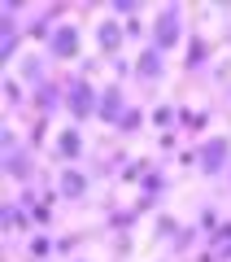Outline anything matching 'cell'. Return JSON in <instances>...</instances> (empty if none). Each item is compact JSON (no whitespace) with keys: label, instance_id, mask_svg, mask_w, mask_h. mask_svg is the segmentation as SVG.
Returning <instances> with one entry per match:
<instances>
[{"label":"cell","instance_id":"obj_19","mask_svg":"<svg viewBox=\"0 0 231 262\" xmlns=\"http://www.w3.org/2000/svg\"><path fill=\"white\" fill-rule=\"evenodd\" d=\"M135 227H140V214L131 206H118V210L105 214V236H131Z\"/></svg>","mask_w":231,"mask_h":262},{"label":"cell","instance_id":"obj_47","mask_svg":"<svg viewBox=\"0 0 231 262\" xmlns=\"http://www.w3.org/2000/svg\"><path fill=\"white\" fill-rule=\"evenodd\" d=\"M27 262H44V258H27Z\"/></svg>","mask_w":231,"mask_h":262},{"label":"cell","instance_id":"obj_20","mask_svg":"<svg viewBox=\"0 0 231 262\" xmlns=\"http://www.w3.org/2000/svg\"><path fill=\"white\" fill-rule=\"evenodd\" d=\"M144 127H148V110H144V105H135V101H131V110H127V114L118 118V127H113V136H122V140H131V136H140Z\"/></svg>","mask_w":231,"mask_h":262},{"label":"cell","instance_id":"obj_46","mask_svg":"<svg viewBox=\"0 0 231 262\" xmlns=\"http://www.w3.org/2000/svg\"><path fill=\"white\" fill-rule=\"evenodd\" d=\"M227 192H231V170H227Z\"/></svg>","mask_w":231,"mask_h":262},{"label":"cell","instance_id":"obj_35","mask_svg":"<svg viewBox=\"0 0 231 262\" xmlns=\"http://www.w3.org/2000/svg\"><path fill=\"white\" fill-rule=\"evenodd\" d=\"M13 201H18L22 210H35L39 201H44V192H39L35 184H22V188H18V196H13Z\"/></svg>","mask_w":231,"mask_h":262},{"label":"cell","instance_id":"obj_8","mask_svg":"<svg viewBox=\"0 0 231 262\" xmlns=\"http://www.w3.org/2000/svg\"><path fill=\"white\" fill-rule=\"evenodd\" d=\"M131 110V96H127V83H101V105H96V122H101V127H118V118L122 114Z\"/></svg>","mask_w":231,"mask_h":262},{"label":"cell","instance_id":"obj_36","mask_svg":"<svg viewBox=\"0 0 231 262\" xmlns=\"http://www.w3.org/2000/svg\"><path fill=\"white\" fill-rule=\"evenodd\" d=\"M101 70H105V57H83V61L74 66V75L92 79V83H96V75H101Z\"/></svg>","mask_w":231,"mask_h":262},{"label":"cell","instance_id":"obj_12","mask_svg":"<svg viewBox=\"0 0 231 262\" xmlns=\"http://www.w3.org/2000/svg\"><path fill=\"white\" fill-rule=\"evenodd\" d=\"M201 70H214V44L201 35V31H192L183 44V75H201Z\"/></svg>","mask_w":231,"mask_h":262},{"label":"cell","instance_id":"obj_40","mask_svg":"<svg viewBox=\"0 0 231 262\" xmlns=\"http://www.w3.org/2000/svg\"><path fill=\"white\" fill-rule=\"evenodd\" d=\"M227 241H231V219H222V223L205 236V245H210V249H218V245H227Z\"/></svg>","mask_w":231,"mask_h":262},{"label":"cell","instance_id":"obj_39","mask_svg":"<svg viewBox=\"0 0 231 262\" xmlns=\"http://www.w3.org/2000/svg\"><path fill=\"white\" fill-rule=\"evenodd\" d=\"M210 79H214V83H222V88H227V92H231V57H222V61H214Z\"/></svg>","mask_w":231,"mask_h":262},{"label":"cell","instance_id":"obj_4","mask_svg":"<svg viewBox=\"0 0 231 262\" xmlns=\"http://www.w3.org/2000/svg\"><path fill=\"white\" fill-rule=\"evenodd\" d=\"M196 153H201V175L205 179H227L231 170V136L227 131H214V136H205L201 144H196Z\"/></svg>","mask_w":231,"mask_h":262},{"label":"cell","instance_id":"obj_15","mask_svg":"<svg viewBox=\"0 0 231 262\" xmlns=\"http://www.w3.org/2000/svg\"><path fill=\"white\" fill-rule=\"evenodd\" d=\"M53 31H57V22L44 13V5H39V9H31V18L22 22V35H27V44H31V48H35V44L44 48L48 39H53Z\"/></svg>","mask_w":231,"mask_h":262},{"label":"cell","instance_id":"obj_25","mask_svg":"<svg viewBox=\"0 0 231 262\" xmlns=\"http://www.w3.org/2000/svg\"><path fill=\"white\" fill-rule=\"evenodd\" d=\"M179 227H183V223H179V219L170 214V210H157V214H153V241L170 245V241L179 236Z\"/></svg>","mask_w":231,"mask_h":262},{"label":"cell","instance_id":"obj_7","mask_svg":"<svg viewBox=\"0 0 231 262\" xmlns=\"http://www.w3.org/2000/svg\"><path fill=\"white\" fill-rule=\"evenodd\" d=\"M31 114H39V118L65 114V83H61V75H53V79H44L39 88H31Z\"/></svg>","mask_w":231,"mask_h":262},{"label":"cell","instance_id":"obj_41","mask_svg":"<svg viewBox=\"0 0 231 262\" xmlns=\"http://www.w3.org/2000/svg\"><path fill=\"white\" fill-rule=\"evenodd\" d=\"M179 166H183V170H196V166H201V153H196V144H192V149H179Z\"/></svg>","mask_w":231,"mask_h":262},{"label":"cell","instance_id":"obj_1","mask_svg":"<svg viewBox=\"0 0 231 262\" xmlns=\"http://www.w3.org/2000/svg\"><path fill=\"white\" fill-rule=\"evenodd\" d=\"M188 35H192V31H188V9H183V5H175V0H170V5H161L157 18L148 22V44L161 48L166 57L179 53V48L188 44Z\"/></svg>","mask_w":231,"mask_h":262},{"label":"cell","instance_id":"obj_14","mask_svg":"<svg viewBox=\"0 0 231 262\" xmlns=\"http://www.w3.org/2000/svg\"><path fill=\"white\" fill-rule=\"evenodd\" d=\"M210 122H214V110H192L188 101H179V131L205 140V136H210Z\"/></svg>","mask_w":231,"mask_h":262},{"label":"cell","instance_id":"obj_42","mask_svg":"<svg viewBox=\"0 0 231 262\" xmlns=\"http://www.w3.org/2000/svg\"><path fill=\"white\" fill-rule=\"evenodd\" d=\"M192 262H218V253H214V249H210V245H201V249H196V253H192Z\"/></svg>","mask_w":231,"mask_h":262},{"label":"cell","instance_id":"obj_48","mask_svg":"<svg viewBox=\"0 0 231 262\" xmlns=\"http://www.w3.org/2000/svg\"><path fill=\"white\" fill-rule=\"evenodd\" d=\"M227 96H231V92H227Z\"/></svg>","mask_w":231,"mask_h":262},{"label":"cell","instance_id":"obj_29","mask_svg":"<svg viewBox=\"0 0 231 262\" xmlns=\"http://www.w3.org/2000/svg\"><path fill=\"white\" fill-rule=\"evenodd\" d=\"M109 75H113V83L135 79V57H113V61H109Z\"/></svg>","mask_w":231,"mask_h":262},{"label":"cell","instance_id":"obj_10","mask_svg":"<svg viewBox=\"0 0 231 262\" xmlns=\"http://www.w3.org/2000/svg\"><path fill=\"white\" fill-rule=\"evenodd\" d=\"M57 192H61V201H70V206H83L87 192H92V175H87L83 166H61L57 170Z\"/></svg>","mask_w":231,"mask_h":262},{"label":"cell","instance_id":"obj_2","mask_svg":"<svg viewBox=\"0 0 231 262\" xmlns=\"http://www.w3.org/2000/svg\"><path fill=\"white\" fill-rule=\"evenodd\" d=\"M61 83H65V118H70L74 127H87V122H96L101 83H92V79H83V75H74V70H65Z\"/></svg>","mask_w":231,"mask_h":262},{"label":"cell","instance_id":"obj_9","mask_svg":"<svg viewBox=\"0 0 231 262\" xmlns=\"http://www.w3.org/2000/svg\"><path fill=\"white\" fill-rule=\"evenodd\" d=\"M0 170L13 179V184H35V170H39V153L35 149H27V140L18 144L13 153H5V162H0Z\"/></svg>","mask_w":231,"mask_h":262},{"label":"cell","instance_id":"obj_17","mask_svg":"<svg viewBox=\"0 0 231 262\" xmlns=\"http://www.w3.org/2000/svg\"><path fill=\"white\" fill-rule=\"evenodd\" d=\"M53 118H39V114H31V122H27V149H35V153H48V144H53Z\"/></svg>","mask_w":231,"mask_h":262},{"label":"cell","instance_id":"obj_33","mask_svg":"<svg viewBox=\"0 0 231 262\" xmlns=\"http://www.w3.org/2000/svg\"><path fill=\"white\" fill-rule=\"evenodd\" d=\"M122 31H127V44H140V48L148 44V27H144V18H131V22H122Z\"/></svg>","mask_w":231,"mask_h":262},{"label":"cell","instance_id":"obj_38","mask_svg":"<svg viewBox=\"0 0 231 262\" xmlns=\"http://www.w3.org/2000/svg\"><path fill=\"white\" fill-rule=\"evenodd\" d=\"M131 253H135V241H131V236H113V249H109V258H113V262H127Z\"/></svg>","mask_w":231,"mask_h":262},{"label":"cell","instance_id":"obj_24","mask_svg":"<svg viewBox=\"0 0 231 262\" xmlns=\"http://www.w3.org/2000/svg\"><path fill=\"white\" fill-rule=\"evenodd\" d=\"M0 88H5V105H9V110H31V88L22 83L18 75H9Z\"/></svg>","mask_w":231,"mask_h":262},{"label":"cell","instance_id":"obj_6","mask_svg":"<svg viewBox=\"0 0 231 262\" xmlns=\"http://www.w3.org/2000/svg\"><path fill=\"white\" fill-rule=\"evenodd\" d=\"M92 39H96V57H105V66L113 61V57H127V31H122L118 18H96L92 27Z\"/></svg>","mask_w":231,"mask_h":262},{"label":"cell","instance_id":"obj_45","mask_svg":"<svg viewBox=\"0 0 231 262\" xmlns=\"http://www.w3.org/2000/svg\"><path fill=\"white\" fill-rule=\"evenodd\" d=\"M70 262H92V258H70Z\"/></svg>","mask_w":231,"mask_h":262},{"label":"cell","instance_id":"obj_27","mask_svg":"<svg viewBox=\"0 0 231 262\" xmlns=\"http://www.w3.org/2000/svg\"><path fill=\"white\" fill-rule=\"evenodd\" d=\"M179 131H161L157 136V162H170V158H179Z\"/></svg>","mask_w":231,"mask_h":262},{"label":"cell","instance_id":"obj_26","mask_svg":"<svg viewBox=\"0 0 231 262\" xmlns=\"http://www.w3.org/2000/svg\"><path fill=\"white\" fill-rule=\"evenodd\" d=\"M27 258L53 262V258H57V236H53V232H35V236H31V245H27Z\"/></svg>","mask_w":231,"mask_h":262},{"label":"cell","instance_id":"obj_44","mask_svg":"<svg viewBox=\"0 0 231 262\" xmlns=\"http://www.w3.org/2000/svg\"><path fill=\"white\" fill-rule=\"evenodd\" d=\"M222 44H231V27H227V31H222Z\"/></svg>","mask_w":231,"mask_h":262},{"label":"cell","instance_id":"obj_13","mask_svg":"<svg viewBox=\"0 0 231 262\" xmlns=\"http://www.w3.org/2000/svg\"><path fill=\"white\" fill-rule=\"evenodd\" d=\"M18 79L27 88H39L44 79H53V70H48V53H35V48H27V53L18 57Z\"/></svg>","mask_w":231,"mask_h":262},{"label":"cell","instance_id":"obj_22","mask_svg":"<svg viewBox=\"0 0 231 262\" xmlns=\"http://www.w3.org/2000/svg\"><path fill=\"white\" fill-rule=\"evenodd\" d=\"M148 127H157V136L161 131H179V105L175 101L153 105V110H148Z\"/></svg>","mask_w":231,"mask_h":262},{"label":"cell","instance_id":"obj_3","mask_svg":"<svg viewBox=\"0 0 231 262\" xmlns=\"http://www.w3.org/2000/svg\"><path fill=\"white\" fill-rule=\"evenodd\" d=\"M83 158H87V136H83V127L61 122L57 136H53V144H48V162L61 170V166H83Z\"/></svg>","mask_w":231,"mask_h":262},{"label":"cell","instance_id":"obj_11","mask_svg":"<svg viewBox=\"0 0 231 262\" xmlns=\"http://www.w3.org/2000/svg\"><path fill=\"white\" fill-rule=\"evenodd\" d=\"M131 57H135V83H161V79H166V70H170V57L161 53V48L144 44L140 53H131Z\"/></svg>","mask_w":231,"mask_h":262},{"label":"cell","instance_id":"obj_5","mask_svg":"<svg viewBox=\"0 0 231 262\" xmlns=\"http://www.w3.org/2000/svg\"><path fill=\"white\" fill-rule=\"evenodd\" d=\"M44 53H48V61L74 70V66L83 61V31H79V22H61V27L53 31V39L44 44Z\"/></svg>","mask_w":231,"mask_h":262},{"label":"cell","instance_id":"obj_31","mask_svg":"<svg viewBox=\"0 0 231 262\" xmlns=\"http://www.w3.org/2000/svg\"><path fill=\"white\" fill-rule=\"evenodd\" d=\"M131 210H135L140 219H153V214L161 210V196H148V192H140L135 201H131Z\"/></svg>","mask_w":231,"mask_h":262},{"label":"cell","instance_id":"obj_30","mask_svg":"<svg viewBox=\"0 0 231 262\" xmlns=\"http://www.w3.org/2000/svg\"><path fill=\"white\" fill-rule=\"evenodd\" d=\"M31 219H35V232H48V227L57 223V206H48V201H39V206L31 210Z\"/></svg>","mask_w":231,"mask_h":262},{"label":"cell","instance_id":"obj_43","mask_svg":"<svg viewBox=\"0 0 231 262\" xmlns=\"http://www.w3.org/2000/svg\"><path fill=\"white\" fill-rule=\"evenodd\" d=\"M214 253H218V262H231V241H227V245H218Z\"/></svg>","mask_w":231,"mask_h":262},{"label":"cell","instance_id":"obj_18","mask_svg":"<svg viewBox=\"0 0 231 262\" xmlns=\"http://www.w3.org/2000/svg\"><path fill=\"white\" fill-rule=\"evenodd\" d=\"M0 223L9 227V232H22V236H35V219H31V210H22L18 201H5V206H0Z\"/></svg>","mask_w":231,"mask_h":262},{"label":"cell","instance_id":"obj_37","mask_svg":"<svg viewBox=\"0 0 231 262\" xmlns=\"http://www.w3.org/2000/svg\"><path fill=\"white\" fill-rule=\"evenodd\" d=\"M83 245V232H70V236H57V258H74V249Z\"/></svg>","mask_w":231,"mask_h":262},{"label":"cell","instance_id":"obj_32","mask_svg":"<svg viewBox=\"0 0 231 262\" xmlns=\"http://www.w3.org/2000/svg\"><path fill=\"white\" fill-rule=\"evenodd\" d=\"M22 44H27V35H5V39H0V61H18Z\"/></svg>","mask_w":231,"mask_h":262},{"label":"cell","instance_id":"obj_21","mask_svg":"<svg viewBox=\"0 0 231 262\" xmlns=\"http://www.w3.org/2000/svg\"><path fill=\"white\" fill-rule=\"evenodd\" d=\"M140 192L161 196V201H166V192H170V166H166V162H157V166H153L144 179H140Z\"/></svg>","mask_w":231,"mask_h":262},{"label":"cell","instance_id":"obj_34","mask_svg":"<svg viewBox=\"0 0 231 262\" xmlns=\"http://www.w3.org/2000/svg\"><path fill=\"white\" fill-rule=\"evenodd\" d=\"M218 223H222L218 206H201V214H196V227H201V236H210V232H214Z\"/></svg>","mask_w":231,"mask_h":262},{"label":"cell","instance_id":"obj_23","mask_svg":"<svg viewBox=\"0 0 231 262\" xmlns=\"http://www.w3.org/2000/svg\"><path fill=\"white\" fill-rule=\"evenodd\" d=\"M157 166V158H144V153H135V158L122 166V175H118V184H127V188H140V179L148 175V170Z\"/></svg>","mask_w":231,"mask_h":262},{"label":"cell","instance_id":"obj_16","mask_svg":"<svg viewBox=\"0 0 231 262\" xmlns=\"http://www.w3.org/2000/svg\"><path fill=\"white\" fill-rule=\"evenodd\" d=\"M205 245V236H201V227L196 223H183L179 227V236L170 241V262H183V258H192L196 249Z\"/></svg>","mask_w":231,"mask_h":262},{"label":"cell","instance_id":"obj_28","mask_svg":"<svg viewBox=\"0 0 231 262\" xmlns=\"http://www.w3.org/2000/svg\"><path fill=\"white\" fill-rule=\"evenodd\" d=\"M109 13H113L118 22H131V18H144V5H140V0H113Z\"/></svg>","mask_w":231,"mask_h":262}]
</instances>
